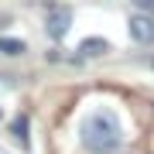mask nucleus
<instances>
[{"label": "nucleus", "instance_id": "nucleus-1", "mask_svg": "<svg viewBox=\"0 0 154 154\" xmlns=\"http://www.w3.org/2000/svg\"><path fill=\"white\" fill-rule=\"evenodd\" d=\"M123 140V130H120V120H116L113 113H93L86 116L82 123V144L86 151L93 154H113L116 147H120Z\"/></svg>", "mask_w": 154, "mask_h": 154}, {"label": "nucleus", "instance_id": "nucleus-2", "mask_svg": "<svg viewBox=\"0 0 154 154\" xmlns=\"http://www.w3.org/2000/svg\"><path fill=\"white\" fill-rule=\"evenodd\" d=\"M69 24H72V11L69 7H48V17H45V31H48V38H55L62 41L65 38V31H69Z\"/></svg>", "mask_w": 154, "mask_h": 154}, {"label": "nucleus", "instance_id": "nucleus-3", "mask_svg": "<svg viewBox=\"0 0 154 154\" xmlns=\"http://www.w3.org/2000/svg\"><path fill=\"white\" fill-rule=\"evenodd\" d=\"M130 38L137 45H151L154 41V14H130Z\"/></svg>", "mask_w": 154, "mask_h": 154}, {"label": "nucleus", "instance_id": "nucleus-4", "mask_svg": "<svg viewBox=\"0 0 154 154\" xmlns=\"http://www.w3.org/2000/svg\"><path fill=\"white\" fill-rule=\"evenodd\" d=\"M106 48H110V45H106L103 38H86L82 45H79V51H82V55H103Z\"/></svg>", "mask_w": 154, "mask_h": 154}, {"label": "nucleus", "instance_id": "nucleus-5", "mask_svg": "<svg viewBox=\"0 0 154 154\" xmlns=\"http://www.w3.org/2000/svg\"><path fill=\"white\" fill-rule=\"evenodd\" d=\"M0 51H4V55H24L28 45L17 41V38H0Z\"/></svg>", "mask_w": 154, "mask_h": 154}, {"label": "nucleus", "instance_id": "nucleus-6", "mask_svg": "<svg viewBox=\"0 0 154 154\" xmlns=\"http://www.w3.org/2000/svg\"><path fill=\"white\" fill-rule=\"evenodd\" d=\"M11 134H14V137L21 140V144H28V116H24V113H21V116H17V120L11 123Z\"/></svg>", "mask_w": 154, "mask_h": 154}, {"label": "nucleus", "instance_id": "nucleus-7", "mask_svg": "<svg viewBox=\"0 0 154 154\" xmlns=\"http://www.w3.org/2000/svg\"><path fill=\"white\" fill-rule=\"evenodd\" d=\"M137 4H140L144 14H154V0H137Z\"/></svg>", "mask_w": 154, "mask_h": 154}, {"label": "nucleus", "instance_id": "nucleus-8", "mask_svg": "<svg viewBox=\"0 0 154 154\" xmlns=\"http://www.w3.org/2000/svg\"><path fill=\"white\" fill-rule=\"evenodd\" d=\"M0 116H4V113H0Z\"/></svg>", "mask_w": 154, "mask_h": 154}]
</instances>
